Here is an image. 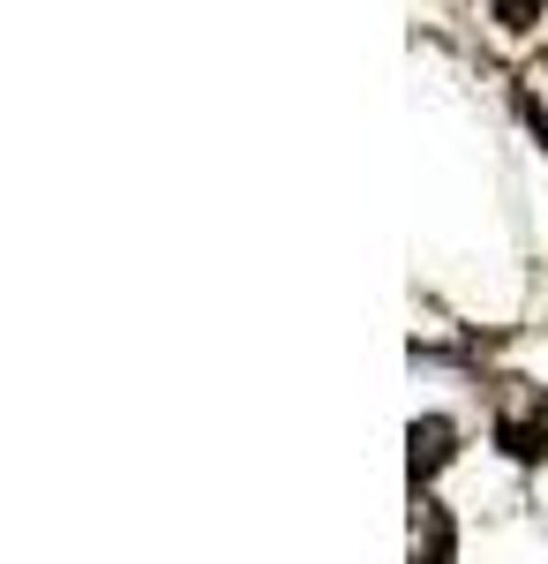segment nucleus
I'll return each instance as SVG.
<instances>
[]
</instances>
